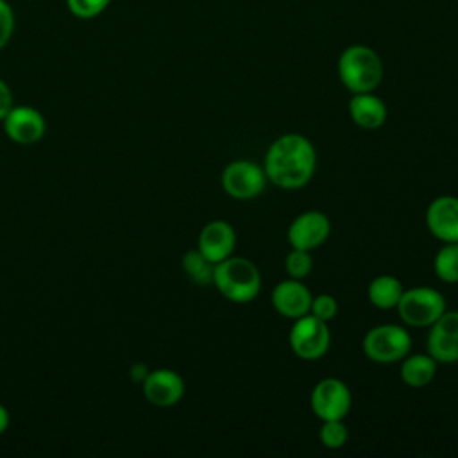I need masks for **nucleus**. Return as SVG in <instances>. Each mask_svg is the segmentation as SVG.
<instances>
[{"instance_id": "obj_18", "label": "nucleus", "mask_w": 458, "mask_h": 458, "mask_svg": "<svg viewBox=\"0 0 458 458\" xmlns=\"http://www.w3.org/2000/svg\"><path fill=\"white\" fill-rule=\"evenodd\" d=\"M403 292H404V286L397 277L390 274H381L369 283L367 297H369V302L377 310H394Z\"/></svg>"}, {"instance_id": "obj_5", "label": "nucleus", "mask_w": 458, "mask_h": 458, "mask_svg": "<svg viewBox=\"0 0 458 458\" xmlns=\"http://www.w3.org/2000/svg\"><path fill=\"white\" fill-rule=\"evenodd\" d=\"M395 310L406 326L429 327L447 308L438 290L431 286H411L403 292Z\"/></svg>"}, {"instance_id": "obj_16", "label": "nucleus", "mask_w": 458, "mask_h": 458, "mask_svg": "<svg viewBox=\"0 0 458 458\" xmlns=\"http://www.w3.org/2000/svg\"><path fill=\"white\" fill-rule=\"evenodd\" d=\"M347 109L354 125L365 131H376L383 127L388 116L386 104L383 102L381 97L374 95V91L352 93Z\"/></svg>"}, {"instance_id": "obj_10", "label": "nucleus", "mask_w": 458, "mask_h": 458, "mask_svg": "<svg viewBox=\"0 0 458 458\" xmlns=\"http://www.w3.org/2000/svg\"><path fill=\"white\" fill-rule=\"evenodd\" d=\"M426 349L437 363H458V310H445L429 326Z\"/></svg>"}, {"instance_id": "obj_12", "label": "nucleus", "mask_w": 458, "mask_h": 458, "mask_svg": "<svg viewBox=\"0 0 458 458\" xmlns=\"http://www.w3.org/2000/svg\"><path fill=\"white\" fill-rule=\"evenodd\" d=\"M145 399L157 408H170L177 404L184 395V379L172 369L148 370L141 383Z\"/></svg>"}, {"instance_id": "obj_4", "label": "nucleus", "mask_w": 458, "mask_h": 458, "mask_svg": "<svg viewBox=\"0 0 458 458\" xmlns=\"http://www.w3.org/2000/svg\"><path fill=\"white\" fill-rule=\"evenodd\" d=\"M365 356L381 365L401 361L411 349V336L397 324H379L370 327L361 342Z\"/></svg>"}, {"instance_id": "obj_1", "label": "nucleus", "mask_w": 458, "mask_h": 458, "mask_svg": "<svg viewBox=\"0 0 458 458\" xmlns=\"http://www.w3.org/2000/svg\"><path fill=\"white\" fill-rule=\"evenodd\" d=\"M267 181L281 190L304 188L317 170V150L313 143L299 134L288 132L276 138L263 159Z\"/></svg>"}, {"instance_id": "obj_2", "label": "nucleus", "mask_w": 458, "mask_h": 458, "mask_svg": "<svg viewBox=\"0 0 458 458\" xmlns=\"http://www.w3.org/2000/svg\"><path fill=\"white\" fill-rule=\"evenodd\" d=\"M336 72L347 91H376L383 81V61L372 47L354 43L342 50L336 63Z\"/></svg>"}, {"instance_id": "obj_26", "label": "nucleus", "mask_w": 458, "mask_h": 458, "mask_svg": "<svg viewBox=\"0 0 458 458\" xmlns=\"http://www.w3.org/2000/svg\"><path fill=\"white\" fill-rule=\"evenodd\" d=\"M13 106H14L13 91H11V88L0 79V122L5 118V114L11 111Z\"/></svg>"}, {"instance_id": "obj_8", "label": "nucleus", "mask_w": 458, "mask_h": 458, "mask_svg": "<svg viewBox=\"0 0 458 458\" xmlns=\"http://www.w3.org/2000/svg\"><path fill=\"white\" fill-rule=\"evenodd\" d=\"M310 406L320 420L345 419L352 406V395L349 386L342 379L324 377L313 386L310 395Z\"/></svg>"}, {"instance_id": "obj_6", "label": "nucleus", "mask_w": 458, "mask_h": 458, "mask_svg": "<svg viewBox=\"0 0 458 458\" xmlns=\"http://www.w3.org/2000/svg\"><path fill=\"white\" fill-rule=\"evenodd\" d=\"M288 344L297 358L306 361L320 360L331 344L327 322L310 313L295 318L288 333Z\"/></svg>"}, {"instance_id": "obj_25", "label": "nucleus", "mask_w": 458, "mask_h": 458, "mask_svg": "<svg viewBox=\"0 0 458 458\" xmlns=\"http://www.w3.org/2000/svg\"><path fill=\"white\" fill-rule=\"evenodd\" d=\"M14 30V13L5 0H0V50L9 43Z\"/></svg>"}, {"instance_id": "obj_28", "label": "nucleus", "mask_w": 458, "mask_h": 458, "mask_svg": "<svg viewBox=\"0 0 458 458\" xmlns=\"http://www.w3.org/2000/svg\"><path fill=\"white\" fill-rule=\"evenodd\" d=\"M7 426H9V413H7V410L0 404V435L7 429Z\"/></svg>"}, {"instance_id": "obj_3", "label": "nucleus", "mask_w": 458, "mask_h": 458, "mask_svg": "<svg viewBox=\"0 0 458 458\" xmlns=\"http://www.w3.org/2000/svg\"><path fill=\"white\" fill-rule=\"evenodd\" d=\"M213 284L227 301L245 304L258 297L261 290V274L250 259L243 256H229L215 265Z\"/></svg>"}, {"instance_id": "obj_19", "label": "nucleus", "mask_w": 458, "mask_h": 458, "mask_svg": "<svg viewBox=\"0 0 458 458\" xmlns=\"http://www.w3.org/2000/svg\"><path fill=\"white\" fill-rule=\"evenodd\" d=\"M182 270L188 279L199 286L213 284L215 263H211L199 249H191L182 256Z\"/></svg>"}, {"instance_id": "obj_22", "label": "nucleus", "mask_w": 458, "mask_h": 458, "mask_svg": "<svg viewBox=\"0 0 458 458\" xmlns=\"http://www.w3.org/2000/svg\"><path fill=\"white\" fill-rule=\"evenodd\" d=\"M311 268H313V258L310 250L292 249L284 258V270L292 279L302 281L304 277L310 276Z\"/></svg>"}, {"instance_id": "obj_23", "label": "nucleus", "mask_w": 458, "mask_h": 458, "mask_svg": "<svg viewBox=\"0 0 458 458\" xmlns=\"http://www.w3.org/2000/svg\"><path fill=\"white\" fill-rule=\"evenodd\" d=\"M336 313H338V302L331 293L313 295L311 306H310V315H313L324 322H329L336 317Z\"/></svg>"}, {"instance_id": "obj_27", "label": "nucleus", "mask_w": 458, "mask_h": 458, "mask_svg": "<svg viewBox=\"0 0 458 458\" xmlns=\"http://www.w3.org/2000/svg\"><path fill=\"white\" fill-rule=\"evenodd\" d=\"M147 374H148V369H147L143 363L134 365L132 370H131V377H132L134 381H140V383H143V379L147 377Z\"/></svg>"}, {"instance_id": "obj_11", "label": "nucleus", "mask_w": 458, "mask_h": 458, "mask_svg": "<svg viewBox=\"0 0 458 458\" xmlns=\"http://www.w3.org/2000/svg\"><path fill=\"white\" fill-rule=\"evenodd\" d=\"M2 123L7 138L18 145H34L47 131L45 116L30 106H13Z\"/></svg>"}, {"instance_id": "obj_13", "label": "nucleus", "mask_w": 458, "mask_h": 458, "mask_svg": "<svg viewBox=\"0 0 458 458\" xmlns=\"http://www.w3.org/2000/svg\"><path fill=\"white\" fill-rule=\"evenodd\" d=\"M426 227L440 242H458V197H435L426 208Z\"/></svg>"}, {"instance_id": "obj_14", "label": "nucleus", "mask_w": 458, "mask_h": 458, "mask_svg": "<svg viewBox=\"0 0 458 458\" xmlns=\"http://www.w3.org/2000/svg\"><path fill=\"white\" fill-rule=\"evenodd\" d=\"M311 299L313 295L308 286L302 281L292 277L277 283L270 293V302L274 310L290 320L308 315Z\"/></svg>"}, {"instance_id": "obj_21", "label": "nucleus", "mask_w": 458, "mask_h": 458, "mask_svg": "<svg viewBox=\"0 0 458 458\" xmlns=\"http://www.w3.org/2000/svg\"><path fill=\"white\" fill-rule=\"evenodd\" d=\"M318 438H320L322 445L327 447V449H340V447H344L347 438H349V429H347L344 419L322 420V426H320V431H318Z\"/></svg>"}, {"instance_id": "obj_15", "label": "nucleus", "mask_w": 458, "mask_h": 458, "mask_svg": "<svg viewBox=\"0 0 458 458\" xmlns=\"http://www.w3.org/2000/svg\"><path fill=\"white\" fill-rule=\"evenodd\" d=\"M234 247L236 233L234 227L225 220H211L199 233L197 249L215 265L233 256Z\"/></svg>"}, {"instance_id": "obj_17", "label": "nucleus", "mask_w": 458, "mask_h": 458, "mask_svg": "<svg viewBox=\"0 0 458 458\" xmlns=\"http://www.w3.org/2000/svg\"><path fill=\"white\" fill-rule=\"evenodd\" d=\"M437 374V361L426 354H406L401 360L399 376L406 386L424 388L428 386Z\"/></svg>"}, {"instance_id": "obj_7", "label": "nucleus", "mask_w": 458, "mask_h": 458, "mask_svg": "<svg viewBox=\"0 0 458 458\" xmlns=\"http://www.w3.org/2000/svg\"><path fill=\"white\" fill-rule=\"evenodd\" d=\"M224 191L236 200H250L263 193L267 186V175L263 166L249 159L231 161L220 175Z\"/></svg>"}, {"instance_id": "obj_20", "label": "nucleus", "mask_w": 458, "mask_h": 458, "mask_svg": "<svg viewBox=\"0 0 458 458\" xmlns=\"http://www.w3.org/2000/svg\"><path fill=\"white\" fill-rule=\"evenodd\" d=\"M433 270L444 283H458V242L444 243L433 259Z\"/></svg>"}, {"instance_id": "obj_9", "label": "nucleus", "mask_w": 458, "mask_h": 458, "mask_svg": "<svg viewBox=\"0 0 458 458\" xmlns=\"http://www.w3.org/2000/svg\"><path fill=\"white\" fill-rule=\"evenodd\" d=\"M331 233V222L326 213L308 209L299 213L286 229V240L292 249L313 250L320 247Z\"/></svg>"}, {"instance_id": "obj_24", "label": "nucleus", "mask_w": 458, "mask_h": 458, "mask_svg": "<svg viewBox=\"0 0 458 458\" xmlns=\"http://www.w3.org/2000/svg\"><path fill=\"white\" fill-rule=\"evenodd\" d=\"M109 2L111 0H66V5L77 18H95L109 5Z\"/></svg>"}]
</instances>
